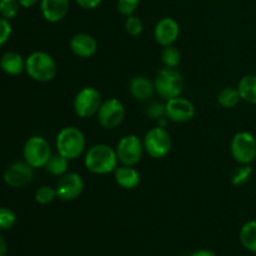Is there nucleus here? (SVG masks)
<instances>
[{
	"instance_id": "nucleus-1",
	"label": "nucleus",
	"mask_w": 256,
	"mask_h": 256,
	"mask_svg": "<svg viewBox=\"0 0 256 256\" xmlns=\"http://www.w3.org/2000/svg\"><path fill=\"white\" fill-rule=\"evenodd\" d=\"M119 164L116 152L108 144H95L86 152L84 165L92 174L106 175L114 172Z\"/></svg>"
},
{
	"instance_id": "nucleus-2",
	"label": "nucleus",
	"mask_w": 256,
	"mask_h": 256,
	"mask_svg": "<svg viewBox=\"0 0 256 256\" xmlns=\"http://www.w3.org/2000/svg\"><path fill=\"white\" fill-rule=\"evenodd\" d=\"M25 72L38 82H49L58 74V64L46 52H34L25 59Z\"/></svg>"
},
{
	"instance_id": "nucleus-3",
	"label": "nucleus",
	"mask_w": 256,
	"mask_h": 256,
	"mask_svg": "<svg viewBox=\"0 0 256 256\" xmlns=\"http://www.w3.org/2000/svg\"><path fill=\"white\" fill-rule=\"evenodd\" d=\"M55 146L59 154L66 158L69 162L78 159L86 148L85 135L79 128L65 126L58 132Z\"/></svg>"
},
{
	"instance_id": "nucleus-4",
	"label": "nucleus",
	"mask_w": 256,
	"mask_h": 256,
	"mask_svg": "<svg viewBox=\"0 0 256 256\" xmlns=\"http://www.w3.org/2000/svg\"><path fill=\"white\" fill-rule=\"evenodd\" d=\"M155 92L162 99L169 100L182 96L184 92V78L182 72L172 68H162L154 80Z\"/></svg>"
},
{
	"instance_id": "nucleus-5",
	"label": "nucleus",
	"mask_w": 256,
	"mask_h": 256,
	"mask_svg": "<svg viewBox=\"0 0 256 256\" xmlns=\"http://www.w3.org/2000/svg\"><path fill=\"white\" fill-rule=\"evenodd\" d=\"M52 146L42 135H32L25 142L22 148V156L34 169H42L52 158Z\"/></svg>"
},
{
	"instance_id": "nucleus-6",
	"label": "nucleus",
	"mask_w": 256,
	"mask_h": 256,
	"mask_svg": "<svg viewBox=\"0 0 256 256\" xmlns=\"http://www.w3.org/2000/svg\"><path fill=\"white\" fill-rule=\"evenodd\" d=\"M145 152L152 159H162L170 152L172 146V135L165 128L155 126L152 128L145 134L144 140Z\"/></svg>"
},
{
	"instance_id": "nucleus-7",
	"label": "nucleus",
	"mask_w": 256,
	"mask_h": 256,
	"mask_svg": "<svg viewBox=\"0 0 256 256\" xmlns=\"http://www.w3.org/2000/svg\"><path fill=\"white\" fill-rule=\"evenodd\" d=\"M102 104V94L94 86H85L76 92L72 102V108L76 116L89 119L98 114Z\"/></svg>"
},
{
	"instance_id": "nucleus-8",
	"label": "nucleus",
	"mask_w": 256,
	"mask_h": 256,
	"mask_svg": "<svg viewBox=\"0 0 256 256\" xmlns=\"http://www.w3.org/2000/svg\"><path fill=\"white\" fill-rule=\"evenodd\" d=\"M230 152L239 165H252L256 159V139L249 132H239L232 136Z\"/></svg>"
},
{
	"instance_id": "nucleus-9",
	"label": "nucleus",
	"mask_w": 256,
	"mask_h": 256,
	"mask_svg": "<svg viewBox=\"0 0 256 256\" xmlns=\"http://www.w3.org/2000/svg\"><path fill=\"white\" fill-rule=\"evenodd\" d=\"M115 152H116L120 164L135 166V165L139 164L145 152L144 142L135 134L124 135L118 142Z\"/></svg>"
},
{
	"instance_id": "nucleus-10",
	"label": "nucleus",
	"mask_w": 256,
	"mask_h": 256,
	"mask_svg": "<svg viewBox=\"0 0 256 256\" xmlns=\"http://www.w3.org/2000/svg\"><path fill=\"white\" fill-rule=\"evenodd\" d=\"M34 168L26 162H15L8 165L2 174V180L8 186L12 189H22L30 185L34 180Z\"/></svg>"
},
{
	"instance_id": "nucleus-11",
	"label": "nucleus",
	"mask_w": 256,
	"mask_h": 256,
	"mask_svg": "<svg viewBox=\"0 0 256 256\" xmlns=\"http://www.w3.org/2000/svg\"><path fill=\"white\" fill-rule=\"evenodd\" d=\"M100 126L104 129L112 130L119 126L125 118V106L120 100L110 98L102 102L96 114Z\"/></svg>"
},
{
	"instance_id": "nucleus-12",
	"label": "nucleus",
	"mask_w": 256,
	"mask_h": 256,
	"mask_svg": "<svg viewBox=\"0 0 256 256\" xmlns=\"http://www.w3.org/2000/svg\"><path fill=\"white\" fill-rule=\"evenodd\" d=\"M85 188L84 179L78 172H66L59 178L55 190L58 199L62 202H72L82 194Z\"/></svg>"
},
{
	"instance_id": "nucleus-13",
	"label": "nucleus",
	"mask_w": 256,
	"mask_h": 256,
	"mask_svg": "<svg viewBox=\"0 0 256 256\" xmlns=\"http://www.w3.org/2000/svg\"><path fill=\"white\" fill-rule=\"evenodd\" d=\"M165 116L172 122H188L195 116V106L189 99L176 96L165 102Z\"/></svg>"
},
{
	"instance_id": "nucleus-14",
	"label": "nucleus",
	"mask_w": 256,
	"mask_h": 256,
	"mask_svg": "<svg viewBox=\"0 0 256 256\" xmlns=\"http://www.w3.org/2000/svg\"><path fill=\"white\" fill-rule=\"evenodd\" d=\"M180 35V25L174 18H162L154 28V39L160 46L174 45Z\"/></svg>"
},
{
	"instance_id": "nucleus-15",
	"label": "nucleus",
	"mask_w": 256,
	"mask_h": 256,
	"mask_svg": "<svg viewBox=\"0 0 256 256\" xmlns=\"http://www.w3.org/2000/svg\"><path fill=\"white\" fill-rule=\"evenodd\" d=\"M70 50L74 55L82 59H88L96 54L98 45L96 39L92 35L88 34V32H78V34L72 35V38L69 42Z\"/></svg>"
},
{
	"instance_id": "nucleus-16",
	"label": "nucleus",
	"mask_w": 256,
	"mask_h": 256,
	"mask_svg": "<svg viewBox=\"0 0 256 256\" xmlns=\"http://www.w3.org/2000/svg\"><path fill=\"white\" fill-rule=\"evenodd\" d=\"M70 0H40L42 15L48 22H59L69 12Z\"/></svg>"
},
{
	"instance_id": "nucleus-17",
	"label": "nucleus",
	"mask_w": 256,
	"mask_h": 256,
	"mask_svg": "<svg viewBox=\"0 0 256 256\" xmlns=\"http://www.w3.org/2000/svg\"><path fill=\"white\" fill-rule=\"evenodd\" d=\"M129 92L138 102H148L154 96L155 85L154 82L144 75H136L129 82Z\"/></svg>"
},
{
	"instance_id": "nucleus-18",
	"label": "nucleus",
	"mask_w": 256,
	"mask_h": 256,
	"mask_svg": "<svg viewBox=\"0 0 256 256\" xmlns=\"http://www.w3.org/2000/svg\"><path fill=\"white\" fill-rule=\"evenodd\" d=\"M114 179L120 188L125 190H132L139 186L140 172L135 169V166H128V165H120L115 169Z\"/></svg>"
},
{
	"instance_id": "nucleus-19",
	"label": "nucleus",
	"mask_w": 256,
	"mask_h": 256,
	"mask_svg": "<svg viewBox=\"0 0 256 256\" xmlns=\"http://www.w3.org/2000/svg\"><path fill=\"white\" fill-rule=\"evenodd\" d=\"M0 68L5 74L16 76L25 72V60L19 52H6L0 58Z\"/></svg>"
},
{
	"instance_id": "nucleus-20",
	"label": "nucleus",
	"mask_w": 256,
	"mask_h": 256,
	"mask_svg": "<svg viewBox=\"0 0 256 256\" xmlns=\"http://www.w3.org/2000/svg\"><path fill=\"white\" fill-rule=\"evenodd\" d=\"M238 90L242 100L256 105V74L244 75L238 84Z\"/></svg>"
},
{
	"instance_id": "nucleus-21",
	"label": "nucleus",
	"mask_w": 256,
	"mask_h": 256,
	"mask_svg": "<svg viewBox=\"0 0 256 256\" xmlns=\"http://www.w3.org/2000/svg\"><path fill=\"white\" fill-rule=\"evenodd\" d=\"M239 239L245 249L256 254V220H252L242 225L239 232Z\"/></svg>"
},
{
	"instance_id": "nucleus-22",
	"label": "nucleus",
	"mask_w": 256,
	"mask_h": 256,
	"mask_svg": "<svg viewBox=\"0 0 256 256\" xmlns=\"http://www.w3.org/2000/svg\"><path fill=\"white\" fill-rule=\"evenodd\" d=\"M240 100H242V96L239 94V90L234 86L224 88L218 94V102L220 106L225 108V109H232L239 104Z\"/></svg>"
},
{
	"instance_id": "nucleus-23",
	"label": "nucleus",
	"mask_w": 256,
	"mask_h": 256,
	"mask_svg": "<svg viewBox=\"0 0 256 256\" xmlns=\"http://www.w3.org/2000/svg\"><path fill=\"white\" fill-rule=\"evenodd\" d=\"M68 165H69V160L62 154H52L49 162L45 165V170L49 172L52 176H62L68 172Z\"/></svg>"
},
{
	"instance_id": "nucleus-24",
	"label": "nucleus",
	"mask_w": 256,
	"mask_h": 256,
	"mask_svg": "<svg viewBox=\"0 0 256 256\" xmlns=\"http://www.w3.org/2000/svg\"><path fill=\"white\" fill-rule=\"evenodd\" d=\"M162 62L165 68L176 69L180 65V62H182V52L174 45L165 46L162 52Z\"/></svg>"
},
{
	"instance_id": "nucleus-25",
	"label": "nucleus",
	"mask_w": 256,
	"mask_h": 256,
	"mask_svg": "<svg viewBox=\"0 0 256 256\" xmlns=\"http://www.w3.org/2000/svg\"><path fill=\"white\" fill-rule=\"evenodd\" d=\"M252 175V168L250 165H239L238 168H235L232 172L230 175V180H232V184L235 186H240V185L245 184L250 180Z\"/></svg>"
},
{
	"instance_id": "nucleus-26",
	"label": "nucleus",
	"mask_w": 256,
	"mask_h": 256,
	"mask_svg": "<svg viewBox=\"0 0 256 256\" xmlns=\"http://www.w3.org/2000/svg\"><path fill=\"white\" fill-rule=\"evenodd\" d=\"M22 8L19 0H0V16L12 20L19 14Z\"/></svg>"
},
{
	"instance_id": "nucleus-27",
	"label": "nucleus",
	"mask_w": 256,
	"mask_h": 256,
	"mask_svg": "<svg viewBox=\"0 0 256 256\" xmlns=\"http://www.w3.org/2000/svg\"><path fill=\"white\" fill-rule=\"evenodd\" d=\"M35 202L40 205H48L52 204L55 199L58 198L56 190L55 188L49 186V185H42L39 189L35 192Z\"/></svg>"
},
{
	"instance_id": "nucleus-28",
	"label": "nucleus",
	"mask_w": 256,
	"mask_h": 256,
	"mask_svg": "<svg viewBox=\"0 0 256 256\" xmlns=\"http://www.w3.org/2000/svg\"><path fill=\"white\" fill-rule=\"evenodd\" d=\"M125 30L129 35L136 38L142 35V30H144V24H142V19L136 15H130L125 19Z\"/></svg>"
},
{
	"instance_id": "nucleus-29",
	"label": "nucleus",
	"mask_w": 256,
	"mask_h": 256,
	"mask_svg": "<svg viewBox=\"0 0 256 256\" xmlns=\"http://www.w3.org/2000/svg\"><path fill=\"white\" fill-rule=\"evenodd\" d=\"M16 222V214L9 208H0V232L9 230Z\"/></svg>"
},
{
	"instance_id": "nucleus-30",
	"label": "nucleus",
	"mask_w": 256,
	"mask_h": 256,
	"mask_svg": "<svg viewBox=\"0 0 256 256\" xmlns=\"http://www.w3.org/2000/svg\"><path fill=\"white\" fill-rule=\"evenodd\" d=\"M139 2L140 0H118L116 9L120 15L128 18L130 15H134L138 6H139Z\"/></svg>"
},
{
	"instance_id": "nucleus-31",
	"label": "nucleus",
	"mask_w": 256,
	"mask_h": 256,
	"mask_svg": "<svg viewBox=\"0 0 256 256\" xmlns=\"http://www.w3.org/2000/svg\"><path fill=\"white\" fill-rule=\"evenodd\" d=\"M145 114L152 120H159L162 118H165V104L159 102H152L145 109Z\"/></svg>"
},
{
	"instance_id": "nucleus-32",
	"label": "nucleus",
	"mask_w": 256,
	"mask_h": 256,
	"mask_svg": "<svg viewBox=\"0 0 256 256\" xmlns=\"http://www.w3.org/2000/svg\"><path fill=\"white\" fill-rule=\"evenodd\" d=\"M12 24L10 20L5 19V18L0 16V48L8 42V40L12 36Z\"/></svg>"
},
{
	"instance_id": "nucleus-33",
	"label": "nucleus",
	"mask_w": 256,
	"mask_h": 256,
	"mask_svg": "<svg viewBox=\"0 0 256 256\" xmlns=\"http://www.w3.org/2000/svg\"><path fill=\"white\" fill-rule=\"evenodd\" d=\"M74 2H76L80 8H82V9L92 10L99 6L102 2V0H74Z\"/></svg>"
},
{
	"instance_id": "nucleus-34",
	"label": "nucleus",
	"mask_w": 256,
	"mask_h": 256,
	"mask_svg": "<svg viewBox=\"0 0 256 256\" xmlns=\"http://www.w3.org/2000/svg\"><path fill=\"white\" fill-rule=\"evenodd\" d=\"M190 256H218L214 252L208 249H202V250H196V252H192Z\"/></svg>"
},
{
	"instance_id": "nucleus-35",
	"label": "nucleus",
	"mask_w": 256,
	"mask_h": 256,
	"mask_svg": "<svg viewBox=\"0 0 256 256\" xmlns=\"http://www.w3.org/2000/svg\"><path fill=\"white\" fill-rule=\"evenodd\" d=\"M22 8H25V9H29V8H32L34 5H36L38 2H40V0H19Z\"/></svg>"
},
{
	"instance_id": "nucleus-36",
	"label": "nucleus",
	"mask_w": 256,
	"mask_h": 256,
	"mask_svg": "<svg viewBox=\"0 0 256 256\" xmlns=\"http://www.w3.org/2000/svg\"><path fill=\"white\" fill-rule=\"evenodd\" d=\"M8 252V245L2 235L0 234V256H6Z\"/></svg>"
}]
</instances>
